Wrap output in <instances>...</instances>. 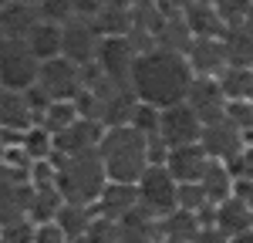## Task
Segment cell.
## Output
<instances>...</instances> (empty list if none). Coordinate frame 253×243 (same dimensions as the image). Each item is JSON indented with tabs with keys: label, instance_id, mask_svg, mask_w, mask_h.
I'll return each instance as SVG.
<instances>
[{
	"label": "cell",
	"instance_id": "obj_42",
	"mask_svg": "<svg viewBox=\"0 0 253 243\" xmlns=\"http://www.w3.org/2000/svg\"><path fill=\"white\" fill-rule=\"evenodd\" d=\"M152 3H156L162 14H182V10H186L193 0H152Z\"/></svg>",
	"mask_w": 253,
	"mask_h": 243
},
{
	"label": "cell",
	"instance_id": "obj_4",
	"mask_svg": "<svg viewBox=\"0 0 253 243\" xmlns=\"http://www.w3.org/2000/svg\"><path fill=\"white\" fill-rule=\"evenodd\" d=\"M138 189V206L142 209H149L156 220L162 216H169L175 206V196H179V182L172 179V172L166 169V165H149L145 172H142V179L135 182Z\"/></svg>",
	"mask_w": 253,
	"mask_h": 243
},
{
	"label": "cell",
	"instance_id": "obj_18",
	"mask_svg": "<svg viewBox=\"0 0 253 243\" xmlns=\"http://www.w3.org/2000/svg\"><path fill=\"white\" fill-rule=\"evenodd\" d=\"M38 20H41L38 3H27V0H10V3L0 10V34H3L7 40H24Z\"/></svg>",
	"mask_w": 253,
	"mask_h": 243
},
{
	"label": "cell",
	"instance_id": "obj_46",
	"mask_svg": "<svg viewBox=\"0 0 253 243\" xmlns=\"http://www.w3.org/2000/svg\"><path fill=\"white\" fill-rule=\"evenodd\" d=\"M27 3H38V0H27Z\"/></svg>",
	"mask_w": 253,
	"mask_h": 243
},
{
	"label": "cell",
	"instance_id": "obj_5",
	"mask_svg": "<svg viewBox=\"0 0 253 243\" xmlns=\"http://www.w3.org/2000/svg\"><path fill=\"white\" fill-rule=\"evenodd\" d=\"M41 61L31 54L24 40H3L0 44V88L10 91H27L38 81Z\"/></svg>",
	"mask_w": 253,
	"mask_h": 243
},
{
	"label": "cell",
	"instance_id": "obj_28",
	"mask_svg": "<svg viewBox=\"0 0 253 243\" xmlns=\"http://www.w3.org/2000/svg\"><path fill=\"white\" fill-rule=\"evenodd\" d=\"M78 119H81V112H78L75 101H51V105L41 112L38 125H41V128H47L51 135H58V132L68 128V125H75Z\"/></svg>",
	"mask_w": 253,
	"mask_h": 243
},
{
	"label": "cell",
	"instance_id": "obj_3",
	"mask_svg": "<svg viewBox=\"0 0 253 243\" xmlns=\"http://www.w3.org/2000/svg\"><path fill=\"white\" fill-rule=\"evenodd\" d=\"M58 165V193L64 202L78 206H95L101 189H105V165L98 159V149L91 152H75V156H54Z\"/></svg>",
	"mask_w": 253,
	"mask_h": 243
},
{
	"label": "cell",
	"instance_id": "obj_34",
	"mask_svg": "<svg viewBox=\"0 0 253 243\" xmlns=\"http://www.w3.org/2000/svg\"><path fill=\"white\" fill-rule=\"evenodd\" d=\"M213 7H216V14H219V20L226 27H240V24H247V17H250L253 0H213Z\"/></svg>",
	"mask_w": 253,
	"mask_h": 243
},
{
	"label": "cell",
	"instance_id": "obj_39",
	"mask_svg": "<svg viewBox=\"0 0 253 243\" xmlns=\"http://www.w3.org/2000/svg\"><path fill=\"white\" fill-rule=\"evenodd\" d=\"M34 243H68V237H64V230H61L58 223H38L34 226Z\"/></svg>",
	"mask_w": 253,
	"mask_h": 243
},
{
	"label": "cell",
	"instance_id": "obj_15",
	"mask_svg": "<svg viewBox=\"0 0 253 243\" xmlns=\"http://www.w3.org/2000/svg\"><path fill=\"white\" fill-rule=\"evenodd\" d=\"M31 125H38V119H34L31 101H27V91L0 88V132L20 135V132H27Z\"/></svg>",
	"mask_w": 253,
	"mask_h": 243
},
{
	"label": "cell",
	"instance_id": "obj_45",
	"mask_svg": "<svg viewBox=\"0 0 253 243\" xmlns=\"http://www.w3.org/2000/svg\"><path fill=\"white\" fill-rule=\"evenodd\" d=\"M3 40H7V38H3V34H0V44H3Z\"/></svg>",
	"mask_w": 253,
	"mask_h": 243
},
{
	"label": "cell",
	"instance_id": "obj_33",
	"mask_svg": "<svg viewBox=\"0 0 253 243\" xmlns=\"http://www.w3.org/2000/svg\"><path fill=\"white\" fill-rule=\"evenodd\" d=\"M159 119H162V108L138 101L135 112H132V119H128V125H132L135 132H142L145 139H152V135H159Z\"/></svg>",
	"mask_w": 253,
	"mask_h": 243
},
{
	"label": "cell",
	"instance_id": "obj_8",
	"mask_svg": "<svg viewBox=\"0 0 253 243\" xmlns=\"http://www.w3.org/2000/svg\"><path fill=\"white\" fill-rule=\"evenodd\" d=\"M38 84L54 101H75L81 91V68L71 64L68 58H47V61H41Z\"/></svg>",
	"mask_w": 253,
	"mask_h": 243
},
{
	"label": "cell",
	"instance_id": "obj_47",
	"mask_svg": "<svg viewBox=\"0 0 253 243\" xmlns=\"http://www.w3.org/2000/svg\"><path fill=\"white\" fill-rule=\"evenodd\" d=\"M159 243H162V240H159Z\"/></svg>",
	"mask_w": 253,
	"mask_h": 243
},
{
	"label": "cell",
	"instance_id": "obj_1",
	"mask_svg": "<svg viewBox=\"0 0 253 243\" xmlns=\"http://www.w3.org/2000/svg\"><path fill=\"white\" fill-rule=\"evenodd\" d=\"M193 68L186 54H172L162 47H149L135 58L132 68V91L138 101L156 105V108H169L186 101V91L193 84Z\"/></svg>",
	"mask_w": 253,
	"mask_h": 243
},
{
	"label": "cell",
	"instance_id": "obj_44",
	"mask_svg": "<svg viewBox=\"0 0 253 243\" xmlns=\"http://www.w3.org/2000/svg\"><path fill=\"white\" fill-rule=\"evenodd\" d=\"M7 3H10V0H0V10H3V7H7Z\"/></svg>",
	"mask_w": 253,
	"mask_h": 243
},
{
	"label": "cell",
	"instance_id": "obj_30",
	"mask_svg": "<svg viewBox=\"0 0 253 243\" xmlns=\"http://www.w3.org/2000/svg\"><path fill=\"white\" fill-rule=\"evenodd\" d=\"M64 206L58 189H34L31 193V206H27V220L34 223H51L58 216V209Z\"/></svg>",
	"mask_w": 253,
	"mask_h": 243
},
{
	"label": "cell",
	"instance_id": "obj_7",
	"mask_svg": "<svg viewBox=\"0 0 253 243\" xmlns=\"http://www.w3.org/2000/svg\"><path fill=\"white\" fill-rule=\"evenodd\" d=\"M31 182H27V169H14L0 162V226L27 216L31 206Z\"/></svg>",
	"mask_w": 253,
	"mask_h": 243
},
{
	"label": "cell",
	"instance_id": "obj_14",
	"mask_svg": "<svg viewBox=\"0 0 253 243\" xmlns=\"http://www.w3.org/2000/svg\"><path fill=\"white\" fill-rule=\"evenodd\" d=\"M101 132H105V125H101V122L84 119V115H81L75 125H68L64 132L54 135V156L91 152V149H98V142H101Z\"/></svg>",
	"mask_w": 253,
	"mask_h": 243
},
{
	"label": "cell",
	"instance_id": "obj_22",
	"mask_svg": "<svg viewBox=\"0 0 253 243\" xmlns=\"http://www.w3.org/2000/svg\"><path fill=\"white\" fill-rule=\"evenodd\" d=\"M182 17L189 24L193 38H223V34H226V24L219 20L216 7L206 3V0H193V3L182 10Z\"/></svg>",
	"mask_w": 253,
	"mask_h": 243
},
{
	"label": "cell",
	"instance_id": "obj_37",
	"mask_svg": "<svg viewBox=\"0 0 253 243\" xmlns=\"http://www.w3.org/2000/svg\"><path fill=\"white\" fill-rule=\"evenodd\" d=\"M38 14L41 20H51V24H68L75 17V0H38Z\"/></svg>",
	"mask_w": 253,
	"mask_h": 243
},
{
	"label": "cell",
	"instance_id": "obj_2",
	"mask_svg": "<svg viewBox=\"0 0 253 243\" xmlns=\"http://www.w3.org/2000/svg\"><path fill=\"white\" fill-rule=\"evenodd\" d=\"M98 159L105 165L108 182H132L142 179V172L149 169V139L135 132L132 125H115L105 128L98 142Z\"/></svg>",
	"mask_w": 253,
	"mask_h": 243
},
{
	"label": "cell",
	"instance_id": "obj_11",
	"mask_svg": "<svg viewBox=\"0 0 253 243\" xmlns=\"http://www.w3.org/2000/svg\"><path fill=\"white\" fill-rule=\"evenodd\" d=\"M199 145H203V152L216 162H230L233 156L243 152V145H247V135L230 125L226 119H216V122H206L203 125V132H199Z\"/></svg>",
	"mask_w": 253,
	"mask_h": 243
},
{
	"label": "cell",
	"instance_id": "obj_43",
	"mask_svg": "<svg viewBox=\"0 0 253 243\" xmlns=\"http://www.w3.org/2000/svg\"><path fill=\"white\" fill-rule=\"evenodd\" d=\"M230 243H253V230H247V233H240V237H233Z\"/></svg>",
	"mask_w": 253,
	"mask_h": 243
},
{
	"label": "cell",
	"instance_id": "obj_10",
	"mask_svg": "<svg viewBox=\"0 0 253 243\" xmlns=\"http://www.w3.org/2000/svg\"><path fill=\"white\" fill-rule=\"evenodd\" d=\"M199 132H203V122H199V115H196L186 101L162 108V119H159V139L166 142L169 149L199 142Z\"/></svg>",
	"mask_w": 253,
	"mask_h": 243
},
{
	"label": "cell",
	"instance_id": "obj_16",
	"mask_svg": "<svg viewBox=\"0 0 253 243\" xmlns=\"http://www.w3.org/2000/svg\"><path fill=\"white\" fill-rule=\"evenodd\" d=\"M206 165H210V156L203 152L199 142H193V145H175V149H169V156H166V169L172 172L175 182H199L203 172H206Z\"/></svg>",
	"mask_w": 253,
	"mask_h": 243
},
{
	"label": "cell",
	"instance_id": "obj_38",
	"mask_svg": "<svg viewBox=\"0 0 253 243\" xmlns=\"http://www.w3.org/2000/svg\"><path fill=\"white\" fill-rule=\"evenodd\" d=\"M34 226L38 223L27 220V216H20L14 223H3L0 226V243H34Z\"/></svg>",
	"mask_w": 253,
	"mask_h": 243
},
{
	"label": "cell",
	"instance_id": "obj_41",
	"mask_svg": "<svg viewBox=\"0 0 253 243\" xmlns=\"http://www.w3.org/2000/svg\"><path fill=\"white\" fill-rule=\"evenodd\" d=\"M193 243H230V237H226V233H219L216 226H203V230L196 233Z\"/></svg>",
	"mask_w": 253,
	"mask_h": 243
},
{
	"label": "cell",
	"instance_id": "obj_32",
	"mask_svg": "<svg viewBox=\"0 0 253 243\" xmlns=\"http://www.w3.org/2000/svg\"><path fill=\"white\" fill-rule=\"evenodd\" d=\"M223 119L236 125L247 142H253V101L250 98H236V101H226V112H223Z\"/></svg>",
	"mask_w": 253,
	"mask_h": 243
},
{
	"label": "cell",
	"instance_id": "obj_12",
	"mask_svg": "<svg viewBox=\"0 0 253 243\" xmlns=\"http://www.w3.org/2000/svg\"><path fill=\"white\" fill-rule=\"evenodd\" d=\"M186 61H189L196 78H219L230 68L223 38H193L189 51H186Z\"/></svg>",
	"mask_w": 253,
	"mask_h": 243
},
{
	"label": "cell",
	"instance_id": "obj_40",
	"mask_svg": "<svg viewBox=\"0 0 253 243\" xmlns=\"http://www.w3.org/2000/svg\"><path fill=\"white\" fill-rule=\"evenodd\" d=\"M108 0H75V17L81 20H95L98 17V10L105 7Z\"/></svg>",
	"mask_w": 253,
	"mask_h": 243
},
{
	"label": "cell",
	"instance_id": "obj_31",
	"mask_svg": "<svg viewBox=\"0 0 253 243\" xmlns=\"http://www.w3.org/2000/svg\"><path fill=\"white\" fill-rule=\"evenodd\" d=\"M219 84H223L226 101L250 98L253 95V68H236V64H230V68L219 75Z\"/></svg>",
	"mask_w": 253,
	"mask_h": 243
},
{
	"label": "cell",
	"instance_id": "obj_20",
	"mask_svg": "<svg viewBox=\"0 0 253 243\" xmlns=\"http://www.w3.org/2000/svg\"><path fill=\"white\" fill-rule=\"evenodd\" d=\"M118 233H122V243H159V220L149 213V209H128L122 220H118Z\"/></svg>",
	"mask_w": 253,
	"mask_h": 243
},
{
	"label": "cell",
	"instance_id": "obj_26",
	"mask_svg": "<svg viewBox=\"0 0 253 243\" xmlns=\"http://www.w3.org/2000/svg\"><path fill=\"white\" fill-rule=\"evenodd\" d=\"M199 186H203V193H206L210 206H219L223 200H230V196H233V176H230L226 162L210 159V165H206V172H203Z\"/></svg>",
	"mask_w": 253,
	"mask_h": 243
},
{
	"label": "cell",
	"instance_id": "obj_13",
	"mask_svg": "<svg viewBox=\"0 0 253 243\" xmlns=\"http://www.w3.org/2000/svg\"><path fill=\"white\" fill-rule=\"evenodd\" d=\"M186 105L199 115L203 125L223 119V112H226V95H223L219 78H193L189 91H186Z\"/></svg>",
	"mask_w": 253,
	"mask_h": 243
},
{
	"label": "cell",
	"instance_id": "obj_25",
	"mask_svg": "<svg viewBox=\"0 0 253 243\" xmlns=\"http://www.w3.org/2000/svg\"><path fill=\"white\" fill-rule=\"evenodd\" d=\"M91 220H95V206H78V202H64L58 209V216H54V223L64 230L68 243H84V233H88Z\"/></svg>",
	"mask_w": 253,
	"mask_h": 243
},
{
	"label": "cell",
	"instance_id": "obj_27",
	"mask_svg": "<svg viewBox=\"0 0 253 243\" xmlns=\"http://www.w3.org/2000/svg\"><path fill=\"white\" fill-rule=\"evenodd\" d=\"M223 44H226V58H230V64H236V68H253V27L250 24L226 27Z\"/></svg>",
	"mask_w": 253,
	"mask_h": 243
},
{
	"label": "cell",
	"instance_id": "obj_23",
	"mask_svg": "<svg viewBox=\"0 0 253 243\" xmlns=\"http://www.w3.org/2000/svg\"><path fill=\"white\" fill-rule=\"evenodd\" d=\"M193 44V31L182 14H166L162 24H159V34H156V47L162 51H172V54H186Z\"/></svg>",
	"mask_w": 253,
	"mask_h": 243
},
{
	"label": "cell",
	"instance_id": "obj_29",
	"mask_svg": "<svg viewBox=\"0 0 253 243\" xmlns=\"http://www.w3.org/2000/svg\"><path fill=\"white\" fill-rule=\"evenodd\" d=\"M20 149L31 162H41V159H54V135L41 125H31L27 132H20Z\"/></svg>",
	"mask_w": 253,
	"mask_h": 243
},
{
	"label": "cell",
	"instance_id": "obj_21",
	"mask_svg": "<svg viewBox=\"0 0 253 243\" xmlns=\"http://www.w3.org/2000/svg\"><path fill=\"white\" fill-rule=\"evenodd\" d=\"M199 230H203L199 216L189 213V209H179V206H175L169 216L159 220V237H162V243H193Z\"/></svg>",
	"mask_w": 253,
	"mask_h": 243
},
{
	"label": "cell",
	"instance_id": "obj_19",
	"mask_svg": "<svg viewBox=\"0 0 253 243\" xmlns=\"http://www.w3.org/2000/svg\"><path fill=\"white\" fill-rule=\"evenodd\" d=\"M135 206H138V189L132 182H105V189L95 202V213L108 216V220H122Z\"/></svg>",
	"mask_w": 253,
	"mask_h": 243
},
{
	"label": "cell",
	"instance_id": "obj_24",
	"mask_svg": "<svg viewBox=\"0 0 253 243\" xmlns=\"http://www.w3.org/2000/svg\"><path fill=\"white\" fill-rule=\"evenodd\" d=\"M24 44L31 47V54L38 61L47 58H61V24H51V20H38L31 27V34L24 38Z\"/></svg>",
	"mask_w": 253,
	"mask_h": 243
},
{
	"label": "cell",
	"instance_id": "obj_17",
	"mask_svg": "<svg viewBox=\"0 0 253 243\" xmlns=\"http://www.w3.org/2000/svg\"><path fill=\"white\" fill-rule=\"evenodd\" d=\"M213 226L233 240V237H240V233L253 230V206L243 202V200H236V196L223 200L219 206H213Z\"/></svg>",
	"mask_w": 253,
	"mask_h": 243
},
{
	"label": "cell",
	"instance_id": "obj_35",
	"mask_svg": "<svg viewBox=\"0 0 253 243\" xmlns=\"http://www.w3.org/2000/svg\"><path fill=\"white\" fill-rule=\"evenodd\" d=\"M84 243H122V233H118V220H108V216L95 213V220H91L88 233H84Z\"/></svg>",
	"mask_w": 253,
	"mask_h": 243
},
{
	"label": "cell",
	"instance_id": "obj_9",
	"mask_svg": "<svg viewBox=\"0 0 253 243\" xmlns=\"http://www.w3.org/2000/svg\"><path fill=\"white\" fill-rule=\"evenodd\" d=\"M98 40H101V34L95 31L91 20L71 17L61 27V58H68L71 64H78V68H88V64H95Z\"/></svg>",
	"mask_w": 253,
	"mask_h": 243
},
{
	"label": "cell",
	"instance_id": "obj_36",
	"mask_svg": "<svg viewBox=\"0 0 253 243\" xmlns=\"http://www.w3.org/2000/svg\"><path fill=\"white\" fill-rule=\"evenodd\" d=\"M179 209H189V213H203V209H210V200H206V193H203V186L199 182H179Z\"/></svg>",
	"mask_w": 253,
	"mask_h": 243
},
{
	"label": "cell",
	"instance_id": "obj_6",
	"mask_svg": "<svg viewBox=\"0 0 253 243\" xmlns=\"http://www.w3.org/2000/svg\"><path fill=\"white\" fill-rule=\"evenodd\" d=\"M135 44L125 38V34H115V38H101L95 51V68L101 78L118 81V84H132V68H135Z\"/></svg>",
	"mask_w": 253,
	"mask_h": 243
}]
</instances>
